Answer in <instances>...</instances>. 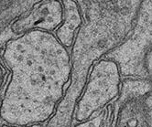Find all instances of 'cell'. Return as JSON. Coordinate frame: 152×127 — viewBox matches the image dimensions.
I'll list each match as a JSON object with an SVG mask.
<instances>
[{
  "label": "cell",
  "mask_w": 152,
  "mask_h": 127,
  "mask_svg": "<svg viewBox=\"0 0 152 127\" xmlns=\"http://www.w3.org/2000/svg\"><path fill=\"white\" fill-rule=\"evenodd\" d=\"M7 66L3 60V57L0 56V96H1L2 91L4 90V87L6 85L7 80L9 78V73L7 70Z\"/></svg>",
  "instance_id": "5"
},
{
  "label": "cell",
  "mask_w": 152,
  "mask_h": 127,
  "mask_svg": "<svg viewBox=\"0 0 152 127\" xmlns=\"http://www.w3.org/2000/svg\"><path fill=\"white\" fill-rule=\"evenodd\" d=\"M63 7V18L56 30V37L61 43L70 48L74 42L75 32L82 25V16L75 0H61Z\"/></svg>",
  "instance_id": "4"
},
{
  "label": "cell",
  "mask_w": 152,
  "mask_h": 127,
  "mask_svg": "<svg viewBox=\"0 0 152 127\" xmlns=\"http://www.w3.org/2000/svg\"><path fill=\"white\" fill-rule=\"evenodd\" d=\"M152 46V0H143L133 30L108 58L125 74H142L147 52Z\"/></svg>",
  "instance_id": "2"
},
{
  "label": "cell",
  "mask_w": 152,
  "mask_h": 127,
  "mask_svg": "<svg viewBox=\"0 0 152 127\" xmlns=\"http://www.w3.org/2000/svg\"><path fill=\"white\" fill-rule=\"evenodd\" d=\"M63 18V7L61 0H45L35 7L25 17L17 20L12 30L21 35L33 29L51 31L57 29Z\"/></svg>",
  "instance_id": "3"
},
{
  "label": "cell",
  "mask_w": 152,
  "mask_h": 127,
  "mask_svg": "<svg viewBox=\"0 0 152 127\" xmlns=\"http://www.w3.org/2000/svg\"><path fill=\"white\" fill-rule=\"evenodd\" d=\"M2 127H40V125L39 124H33V125H26V126H24V125H15V124H3L2 125Z\"/></svg>",
  "instance_id": "6"
},
{
  "label": "cell",
  "mask_w": 152,
  "mask_h": 127,
  "mask_svg": "<svg viewBox=\"0 0 152 127\" xmlns=\"http://www.w3.org/2000/svg\"><path fill=\"white\" fill-rule=\"evenodd\" d=\"M0 1H1V0H0Z\"/></svg>",
  "instance_id": "7"
},
{
  "label": "cell",
  "mask_w": 152,
  "mask_h": 127,
  "mask_svg": "<svg viewBox=\"0 0 152 127\" xmlns=\"http://www.w3.org/2000/svg\"><path fill=\"white\" fill-rule=\"evenodd\" d=\"M2 57L11 73L0 117L15 125L45 120L70 77L66 47L49 31L33 29L9 40Z\"/></svg>",
  "instance_id": "1"
}]
</instances>
